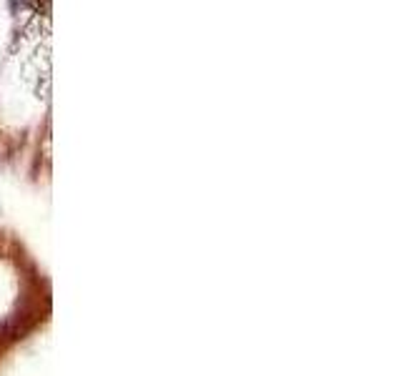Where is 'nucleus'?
Wrapping results in <instances>:
<instances>
[{
  "instance_id": "nucleus-1",
  "label": "nucleus",
  "mask_w": 401,
  "mask_h": 376,
  "mask_svg": "<svg viewBox=\"0 0 401 376\" xmlns=\"http://www.w3.org/2000/svg\"><path fill=\"white\" fill-rule=\"evenodd\" d=\"M53 323V281L35 251L0 226V376Z\"/></svg>"
}]
</instances>
